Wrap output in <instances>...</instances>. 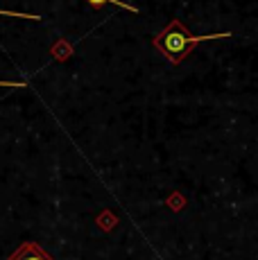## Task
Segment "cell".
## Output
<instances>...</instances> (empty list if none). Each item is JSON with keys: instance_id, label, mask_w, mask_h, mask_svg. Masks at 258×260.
<instances>
[{"instance_id": "1", "label": "cell", "mask_w": 258, "mask_h": 260, "mask_svg": "<svg viewBox=\"0 0 258 260\" xmlns=\"http://www.w3.org/2000/svg\"><path fill=\"white\" fill-rule=\"evenodd\" d=\"M231 32H220V34H190L186 29V25L181 21H172L168 23L166 27L161 29L158 34H154L152 43L163 57L168 59L170 63L179 66L183 59L192 52L202 41H217V39H231Z\"/></svg>"}, {"instance_id": "2", "label": "cell", "mask_w": 258, "mask_h": 260, "mask_svg": "<svg viewBox=\"0 0 258 260\" xmlns=\"http://www.w3.org/2000/svg\"><path fill=\"white\" fill-rule=\"evenodd\" d=\"M7 260H54V258L39 242H32V240H27V242H23L21 247H18Z\"/></svg>"}, {"instance_id": "3", "label": "cell", "mask_w": 258, "mask_h": 260, "mask_svg": "<svg viewBox=\"0 0 258 260\" xmlns=\"http://www.w3.org/2000/svg\"><path fill=\"white\" fill-rule=\"evenodd\" d=\"M95 224L102 229V231H111L113 226H118V215H113L111 211H102L95 217Z\"/></svg>"}, {"instance_id": "4", "label": "cell", "mask_w": 258, "mask_h": 260, "mask_svg": "<svg viewBox=\"0 0 258 260\" xmlns=\"http://www.w3.org/2000/svg\"><path fill=\"white\" fill-rule=\"evenodd\" d=\"M50 52H52V57L57 59V61H66V59L73 54V48H71V43L68 41H57L52 46Z\"/></svg>"}, {"instance_id": "5", "label": "cell", "mask_w": 258, "mask_h": 260, "mask_svg": "<svg viewBox=\"0 0 258 260\" xmlns=\"http://www.w3.org/2000/svg\"><path fill=\"white\" fill-rule=\"evenodd\" d=\"M86 3L91 5L93 9H102L104 5H118V7L127 9V12H132V14H138V7H134V5H127V3H122V0H86Z\"/></svg>"}, {"instance_id": "6", "label": "cell", "mask_w": 258, "mask_h": 260, "mask_svg": "<svg viewBox=\"0 0 258 260\" xmlns=\"http://www.w3.org/2000/svg\"><path fill=\"white\" fill-rule=\"evenodd\" d=\"M0 16H7V18H25V21H41V18H43V16H34V14L9 12V9H0Z\"/></svg>"}, {"instance_id": "7", "label": "cell", "mask_w": 258, "mask_h": 260, "mask_svg": "<svg viewBox=\"0 0 258 260\" xmlns=\"http://www.w3.org/2000/svg\"><path fill=\"white\" fill-rule=\"evenodd\" d=\"M166 204L172 208V211H181V208L186 206V199H183L179 192H172L170 197H168V202H166Z\"/></svg>"}, {"instance_id": "8", "label": "cell", "mask_w": 258, "mask_h": 260, "mask_svg": "<svg viewBox=\"0 0 258 260\" xmlns=\"http://www.w3.org/2000/svg\"><path fill=\"white\" fill-rule=\"evenodd\" d=\"M25 82H7V79H0V88H25Z\"/></svg>"}]
</instances>
